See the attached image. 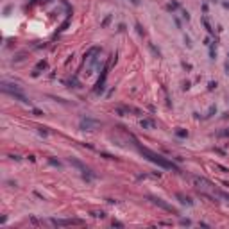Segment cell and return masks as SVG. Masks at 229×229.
<instances>
[{"instance_id": "22", "label": "cell", "mask_w": 229, "mask_h": 229, "mask_svg": "<svg viewBox=\"0 0 229 229\" xmlns=\"http://www.w3.org/2000/svg\"><path fill=\"white\" fill-rule=\"evenodd\" d=\"M183 18H184V20H190V13L188 11H183Z\"/></svg>"}, {"instance_id": "28", "label": "cell", "mask_w": 229, "mask_h": 229, "mask_svg": "<svg viewBox=\"0 0 229 229\" xmlns=\"http://www.w3.org/2000/svg\"><path fill=\"white\" fill-rule=\"evenodd\" d=\"M181 224H183V226H190L191 222H190V220H184V219H183V220H181Z\"/></svg>"}, {"instance_id": "33", "label": "cell", "mask_w": 229, "mask_h": 229, "mask_svg": "<svg viewBox=\"0 0 229 229\" xmlns=\"http://www.w3.org/2000/svg\"><path fill=\"white\" fill-rule=\"evenodd\" d=\"M227 57H229V52H227Z\"/></svg>"}, {"instance_id": "18", "label": "cell", "mask_w": 229, "mask_h": 229, "mask_svg": "<svg viewBox=\"0 0 229 229\" xmlns=\"http://www.w3.org/2000/svg\"><path fill=\"white\" fill-rule=\"evenodd\" d=\"M184 43H186V47H188V49H191V45H193V43H191V40H190V36H184Z\"/></svg>"}, {"instance_id": "10", "label": "cell", "mask_w": 229, "mask_h": 229, "mask_svg": "<svg viewBox=\"0 0 229 229\" xmlns=\"http://www.w3.org/2000/svg\"><path fill=\"white\" fill-rule=\"evenodd\" d=\"M217 57V50H215V45L211 43L209 45V59H215Z\"/></svg>"}, {"instance_id": "2", "label": "cell", "mask_w": 229, "mask_h": 229, "mask_svg": "<svg viewBox=\"0 0 229 229\" xmlns=\"http://www.w3.org/2000/svg\"><path fill=\"white\" fill-rule=\"evenodd\" d=\"M2 91L4 93H7L11 97H14L16 100H20L23 104H30V100L25 97V93L20 90V86H16V84H9V82H2Z\"/></svg>"}, {"instance_id": "6", "label": "cell", "mask_w": 229, "mask_h": 229, "mask_svg": "<svg viewBox=\"0 0 229 229\" xmlns=\"http://www.w3.org/2000/svg\"><path fill=\"white\" fill-rule=\"evenodd\" d=\"M68 163H70V165H73L75 168H79L82 174H86V172L90 170L88 167H86V165H84V163H81V161H79V159H75V158H68Z\"/></svg>"}, {"instance_id": "21", "label": "cell", "mask_w": 229, "mask_h": 229, "mask_svg": "<svg viewBox=\"0 0 229 229\" xmlns=\"http://www.w3.org/2000/svg\"><path fill=\"white\" fill-rule=\"evenodd\" d=\"M115 226H116V227H124V224H122V222H116V220H113V227H115Z\"/></svg>"}, {"instance_id": "24", "label": "cell", "mask_w": 229, "mask_h": 229, "mask_svg": "<svg viewBox=\"0 0 229 229\" xmlns=\"http://www.w3.org/2000/svg\"><path fill=\"white\" fill-rule=\"evenodd\" d=\"M136 29H138V34H141V36H143V29H141V25H140V23H136Z\"/></svg>"}, {"instance_id": "1", "label": "cell", "mask_w": 229, "mask_h": 229, "mask_svg": "<svg viewBox=\"0 0 229 229\" xmlns=\"http://www.w3.org/2000/svg\"><path fill=\"white\" fill-rule=\"evenodd\" d=\"M134 140V145H136V149L147 158L149 161H152V163H156L158 167H161V168H167V170H175V172H181L179 167L177 165H174L172 161H168L167 158H163V156H159V154H156V152H152L150 149H147V147H141V143H140L136 138H132Z\"/></svg>"}, {"instance_id": "27", "label": "cell", "mask_w": 229, "mask_h": 229, "mask_svg": "<svg viewBox=\"0 0 229 229\" xmlns=\"http://www.w3.org/2000/svg\"><path fill=\"white\" fill-rule=\"evenodd\" d=\"M32 113H34V115H36V116H41V115H43V113H41L40 109H32Z\"/></svg>"}, {"instance_id": "14", "label": "cell", "mask_w": 229, "mask_h": 229, "mask_svg": "<svg viewBox=\"0 0 229 229\" xmlns=\"http://www.w3.org/2000/svg\"><path fill=\"white\" fill-rule=\"evenodd\" d=\"M41 68H43V70L47 68V61H40V63H38V65H36V68H34V70H38V72H40Z\"/></svg>"}, {"instance_id": "30", "label": "cell", "mask_w": 229, "mask_h": 229, "mask_svg": "<svg viewBox=\"0 0 229 229\" xmlns=\"http://www.w3.org/2000/svg\"><path fill=\"white\" fill-rule=\"evenodd\" d=\"M131 4L132 6H140V0H131Z\"/></svg>"}, {"instance_id": "3", "label": "cell", "mask_w": 229, "mask_h": 229, "mask_svg": "<svg viewBox=\"0 0 229 229\" xmlns=\"http://www.w3.org/2000/svg\"><path fill=\"white\" fill-rule=\"evenodd\" d=\"M147 199H149V200H152V202H154L156 206H159V208H163L165 211H170V213H177V209L174 208V206H170V204H167V202H165L163 199H159V197H152V195H149Z\"/></svg>"}, {"instance_id": "8", "label": "cell", "mask_w": 229, "mask_h": 229, "mask_svg": "<svg viewBox=\"0 0 229 229\" xmlns=\"http://www.w3.org/2000/svg\"><path fill=\"white\" fill-rule=\"evenodd\" d=\"M140 125L143 127V129H152L156 124H154V120H149V118H143L141 122H140Z\"/></svg>"}, {"instance_id": "16", "label": "cell", "mask_w": 229, "mask_h": 229, "mask_svg": "<svg viewBox=\"0 0 229 229\" xmlns=\"http://www.w3.org/2000/svg\"><path fill=\"white\" fill-rule=\"evenodd\" d=\"M111 18H113V16H111V14H108V16L104 18V22H102V27H108V23L111 22Z\"/></svg>"}, {"instance_id": "15", "label": "cell", "mask_w": 229, "mask_h": 229, "mask_svg": "<svg viewBox=\"0 0 229 229\" xmlns=\"http://www.w3.org/2000/svg\"><path fill=\"white\" fill-rule=\"evenodd\" d=\"M215 113H217V106H211V108H209V111H208V115H206V116H213Z\"/></svg>"}, {"instance_id": "11", "label": "cell", "mask_w": 229, "mask_h": 229, "mask_svg": "<svg viewBox=\"0 0 229 229\" xmlns=\"http://www.w3.org/2000/svg\"><path fill=\"white\" fill-rule=\"evenodd\" d=\"M175 134H177L179 138H186V136H188V131H186V129H181V127H179V129L175 131Z\"/></svg>"}, {"instance_id": "20", "label": "cell", "mask_w": 229, "mask_h": 229, "mask_svg": "<svg viewBox=\"0 0 229 229\" xmlns=\"http://www.w3.org/2000/svg\"><path fill=\"white\" fill-rule=\"evenodd\" d=\"M219 136H229V129H226V131H220V132H219Z\"/></svg>"}, {"instance_id": "17", "label": "cell", "mask_w": 229, "mask_h": 229, "mask_svg": "<svg viewBox=\"0 0 229 229\" xmlns=\"http://www.w3.org/2000/svg\"><path fill=\"white\" fill-rule=\"evenodd\" d=\"M49 163H50V165H54V167H57V168L61 167V163H59V161H56L54 158H49Z\"/></svg>"}, {"instance_id": "26", "label": "cell", "mask_w": 229, "mask_h": 229, "mask_svg": "<svg viewBox=\"0 0 229 229\" xmlns=\"http://www.w3.org/2000/svg\"><path fill=\"white\" fill-rule=\"evenodd\" d=\"M118 30H120V32H124V30H125V23H120V25H118Z\"/></svg>"}, {"instance_id": "25", "label": "cell", "mask_w": 229, "mask_h": 229, "mask_svg": "<svg viewBox=\"0 0 229 229\" xmlns=\"http://www.w3.org/2000/svg\"><path fill=\"white\" fill-rule=\"evenodd\" d=\"M183 90H190V82H188V81L183 82Z\"/></svg>"}, {"instance_id": "12", "label": "cell", "mask_w": 229, "mask_h": 229, "mask_svg": "<svg viewBox=\"0 0 229 229\" xmlns=\"http://www.w3.org/2000/svg\"><path fill=\"white\" fill-rule=\"evenodd\" d=\"M202 23H204V27H206V30H208L209 34H213V29H211V25H209V22H208V18H206V16L202 18Z\"/></svg>"}, {"instance_id": "5", "label": "cell", "mask_w": 229, "mask_h": 229, "mask_svg": "<svg viewBox=\"0 0 229 229\" xmlns=\"http://www.w3.org/2000/svg\"><path fill=\"white\" fill-rule=\"evenodd\" d=\"M50 222H52L54 226H57V227H63V226H77V224H82V220H73V219H65V220L52 219Z\"/></svg>"}, {"instance_id": "31", "label": "cell", "mask_w": 229, "mask_h": 229, "mask_svg": "<svg viewBox=\"0 0 229 229\" xmlns=\"http://www.w3.org/2000/svg\"><path fill=\"white\" fill-rule=\"evenodd\" d=\"M226 73L229 75V63H226Z\"/></svg>"}, {"instance_id": "32", "label": "cell", "mask_w": 229, "mask_h": 229, "mask_svg": "<svg viewBox=\"0 0 229 229\" xmlns=\"http://www.w3.org/2000/svg\"><path fill=\"white\" fill-rule=\"evenodd\" d=\"M213 2H219V0H213Z\"/></svg>"}, {"instance_id": "9", "label": "cell", "mask_w": 229, "mask_h": 229, "mask_svg": "<svg viewBox=\"0 0 229 229\" xmlns=\"http://www.w3.org/2000/svg\"><path fill=\"white\" fill-rule=\"evenodd\" d=\"M175 9H179V2L177 0H172L168 6H167V11H170V13H174Z\"/></svg>"}, {"instance_id": "4", "label": "cell", "mask_w": 229, "mask_h": 229, "mask_svg": "<svg viewBox=\"0 0 229 229\" xmlns=\"http://www.w3.org/2000/svg\"><path fill=\"white\" fill-rule=\"evenodd\" d=\"M97 125H99V120H93L90 116H84V118L81 120V129L82 131H91V129H95Z\"/></svg>"}, {"instance_id": "29", "label": "cell", "mask_w": 229, "mask_h": 229, "mask_svg": "<svg viewBox=\"0 0 229 229\" xmlns=\"http://www.w3.org/2000/svg\"><path fill=\"white\" fill-rule=\"evenodd\" d=\"M174 22H175V25L181 29V20H179V18H174Z\"/></svg>"}, {"instance_id": "23", "label": "cell", "mask_w": 229, "mask_h": 229, "mask_svg": "<svg viewBox=\"0 0 229 229\" xmlns=\"http://www.w3.org/2000/svg\"><path fill=\"white\" fill-rule=\"evenodd\" d=\"M40 132L43 134V136H47V134H49V131L45 129V127H40Z\"/></svg>"}, {"instance_id": "19", "label": "cell", "mask_w": 229, "mask_h": 229, "mask_svg": "<svg viewBox=\"0 0 229 229\" xmlns=\"http://www.w3.org/2000/svg\"><path fill=\"white\" fill-rule=\"evenodd\" d=\"M208 88H209V90H215V88H217V81H209Z\"/></svg>"}, {"instance_id": "7", "label": "cell", "mask_w": 229, "mask_h": 229, "mask_svg": "<svg viewBox=\"0 0 229 229\" xmlns=\"http://www.w3.org/2000/svg\"><path fill=\"white\" fill-rule=\"evenodd\" d=\"M175 197L179 199L181 204H184V206H193V200L190 199V197H186V195H183V193H177Z\"/></svg>"}, {"instance_id": "13", "label": "cell", "mask_w": 229, "mask_h": 229, "mask_svg": "<svg viewBox=\"0 0 229 229\" xmlns=\"http://www.w3.org/2000/svg\"><path fill=\"white\" fill-rule=\"evenodd\" d=\"M91 215H93L95 219H104V217H106V213H104V211H91Z\"/></svg>"}]
</instances>
